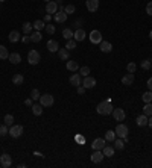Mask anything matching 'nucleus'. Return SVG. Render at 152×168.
<instances>
[{"label": "nucleus", "instance_id": "f257e3e1", "mask_svg": "<svg viewBox=\"0 0 152 168\" xmlns=\"http://www.w3.org/2000/svg\"><path fill=\"white\" fill-rule=\"evenodd\" d=\"M96 111H97V114H101V115H110V114H113V103L110 100L101 101L96 106Z\"/></svg>", "mask_w": 152, "mask_h": 168}, {"label": "nucleus", "instance_id": "f03ea898", "mask_svg": "<svg viewBox=\"0 0 152 168\" xmlns=\"http://www.w3.org/2000/svg\"><path fill=\"white\" fill-rule=\"evenodd\" d=\"M40 61H41V55H40V52H37V50L32 49V50L27 53V62H29L31 65H37Z\"/></svg>", "mask_w": 152, "mask_h": 168}, {"label": "nucleus", "instance_id": "7ed1b4c3", "mask_svg": "<svg viewBox=\"0 0 152 168\" xmlns=\"http://www.w3.org/2000/svg\"><path fill=\"white\" fill-rule=\"evenodd\" d=\"M116 135L119 136V138H123L125 139V142L128 141V127L125 126V124H117V127H116Z\"/></svg>", "mask_w": 152, "mask_h": 168}, {"label": "nucleus", "instance_id": "20e7f679", "mask_svg": "<svg viewBox=\"0 0 152 168\" xmlns=\"http://www.w3.org/2000/svg\"><path fill=\"white\" fill-rule=\"evenodd\" d=\"M53 103H55V99H53V96H50V94H43V96L40 97V105H41L43 108L52 106Z\"/></svg>", "mask_w": 152, "mask_h": 168}, {"label": "nucleus", "instance_id": "39448f33", "mask_svg": "<svg viewBox=\"0 0 152 168\" xmlns=\"http://www.w3.org/2000/svg\"><path fill=\"white\" fill-rule=\"evenodd\" d=\"M22 133H23V126H20V124H12L8 135H11L12 138H20Z\"/></svg>", "mask_w": 152, "mask_h": 168}, {"label": "nucleus", "instance_id": "423d86ee", "mask_svg": "<svg viewBox=\"0 0 152 168\" xmlns=\"http://www.w3.org/2000/svg\"><path fill=\"white\" fill-rule=\"evenodd\" d=\"M82 86L85 88V90H91L96 86V79L91 77V76H85L84 80H82Z\"/></svg>", "mask_w": 152, "mask_h": 168}, {"label": "nucleus", "instance_id": "0eeeda50", "mask_svg": "<svg viewBox=\"0 0 152 168\" xmlns=\"http://www.w3.org/2000/svg\"><path fill=\"white\" fill-rule=\"evenodd\" d=\"M0 165L3 168H9L12 165V157L8 155V153H3L0 156Z\"/></svg>", "mask_w": 152, "mask_h": 168}, {"label": "nucleus", "instance_id": "6e6552de", "mask_svg": "<svg viewBox=\"0 0 152 168\" xmlns=\"http://www.w3.org/2000/svg\"><path fill=\"white\" fill-rule=\"evenodd\" d=\"M90 41L93 44H101L102 43V34H101V30H91L90 32Z\"/></svg>", "mask_w": 152, "mask_h": 168}, {"label": "nucleus", "instance_id": "1a4fd4ad", "mask_svg": "<svg viewBox=\"0 0 152 168\" xmlns=\"http://www.w3.org/2000/svg\"><path fill=\"white\" fill-rule=\"evenodd\" d=\"M46 12H47V14H50V15H55V14L58 12V3H56V2H53V0L47 2Z\"/></svg>", "mask_w": 152, "mask_h": 168}, {"label": "nucleus", "instance_id": "9d476101", "mask_svg": "<svg viewBox=\"0 0 152 168\" xmlns=\"http://www.w3.org/2000/svg\"><path fill=\"white\" fill-rule=\"evenodd\" d=\"M106 144V139L105 138H96L93 142H91V148L93 150H102Z\"/></svg>", "mask_w": 152, "mask_h": 168}, {"label": "nucleus", "instance_id": "9b49d317", "mask_svg": "<svg viewBox=\"0 0 152 168\" xmlns=\"http://www.w3.org/2000/svg\"><path fill=\"white\" fill-rule=\"evenodd\" d=\"M104 157H105V155L102 153V150H94L93 155L90 156V159H91V162H94V164H99V162L104 161Z\"/></svg>", "mask_w": 152, "mask_h": 168}, {"label": "nucleus", "instance_id": "f8f14e48", "mask_svg": "<svg viewBox=\"0 0 152 168\" xmlns=\"http://www.w3.org/2000/svg\"><path fill=\"white\" fill-rule=\"evenodd\" d=\"M113 117H114L116 121H123V120L126 118V114H125L123 109L117 108V109H113Z\"/></svg>", "mask_w": 152, "mask_h": 168}, {"label": "nucleus", "instance_id": "ddd939ff", "mask_svg": "<svg viewBox=\"0 0 152 168\" xmlns=\"http://www.w3.org/2000/svg\"><path fill=\"white\" fill-rule=\"evenodd\" d=\"M85 6L90 12H96L99 9V0H85Z\"/></svg>", "mask_w": 152, "mask_h": 168}, {"label": "nucleus", "instance_id": "4468645a", "mask_svg": "<svg viewBox=\"0 0 152 168\" xmlns=\"http://www.w3.org/2000/svg\"><path fill=\"white\" fill-rule=\"evenodd\" d=\"M82 76L79 74V73H75V74H71L70 79H69V82H70V85H73V86H79V85H82Z\"/></svg>", "mask_w": 152, "mask_h": 168}, {"label": "nucleus", "instance_id": "2eb2a0df", "mask_svg": "<svg viewBox=\"0 0 152 168\" xmlns=\"http://www.w3.org/2000/svg\"><path fill=\"white\" fill-rule=\"evenodd\" d=\"M85 36H87V34H85V30H84V29H78L76 32H73V40H75L76 43H81V41H84V40H85Z\"/></svg>", "mask_w": 152, "mask_h": 168}, {"label": "nucleus", "instance_id": "dca6fc26", "mask_svg": "<svg viewBox=\"0 0 152 168\" xmlns=\"http://www.w3.org/2000/svg\"><path fill=\"white\" fill-rule=\"evenodd\" d=\"M148 121H149V117L145 115V114H141V115H139V117L135 118V123H137V126H140V127L148 126Z\"/></svg>", "mask_w": 152, "mask_h": 168}, {"label": "nucleus", "instance_id": "f3484780", "mask_svg": "<svg viewBox=\"0 0 152 168\" xmlns=\"http://www.w3.org/2000/svg\"><path fill=\"white\" fill-rule=\"evenodd\" d=\"M47 50H49V52H52V53L58 52V50H59L58 41H55V40H49V41H47Z\"/></svg>", "mask_w": 152, "mask_h": 168}, {"label": "nucleus", "instance_id": "a211bd4d", "mask_svg": "<svg viewBox=\"0 0 152 168\" xmlns=\"http://www.w3.org/2000/svg\"><path fill=\"white\" fill-rule=\"evenodd\" d=\"M67 17H69V15H67L64 11H59L53 15V18H55V21L56 23H66L67 21Z\"/></svg>", "mask_w": 152, "mask_h": 168}, {"label": "nucleus", "instance_id": "6ab92c4d", "mask_svg": "<svg viewBox=\"0 0 152 168\" xmlns=\"http://www.w3.org/2000/svg\"><path fill=\"white\" fill-rule=\"evenodd\" d=\"M58 56H59V59H61V61H67V59L70 58V50H67L66 47H64V49H59V50H58Z\"/></svg>", "mask_w": 152, "mask_h": 168}, {"label": "nucleus", "instance_id": "aec40b11", "mask_svg": "<svg viewBox=\"0 0 152 168\" xmlns=\"http://www.w3.org/2000/svg\"><path fill=\"white\" fill-rule=\"evenodd\" d=\"M132 82H134V73H128V74H125V76L122 77V83L126 85V86L132 85Z\"/></svg>", "mask_w": 152, "mask_h": 168}, {"label": "nucleus", "instance_id": "412c9836", "mask_svg": "<svg viewBox=\"0 0 152 168\" xmlns=\"http://www.w3.org/2000/svg\"><path fill=\"white\" fill-rule=\"evenodd\" d=\"M66 67H67L69 71H75L76 73L79 70V64H78V61H67V65Z\"/></svg>", "mask_w": 152, "mask_h": 168}, {"label": "nucleus", "instance_id": "4be33fe9", "mask_svg": "<svg viewBox=\"0 0 152 168\" xmlns=\"http://www.w3.org/2000/svg\"><path fill=\"white\" fill-rule=\"evenodd\" d=\"M8 40H9L11 43H17V41H20V32H18V30H11V32H9V36H8Z\"/></svg>", "mask_w": 152, "mask_h": 168}, {"label": "nucleus", "instance_id": "5701e85b", "mask_svg": "<svg viewBox=\"0 0 152 168\" xmlns=\"http://www.w3.org/2000/svg\"><path fill=\"white\" fill-rule=\"evenodd\" d=\"M111 50H113L111 43H108V41H102V43H101V52H104V53H110Z\"/></svg>", "mask_w": 152, "mask_h": 168}, {"label": "nucleus", "instance_id": "b1692460", "mask_svg": "<svg viewBox=\"0 0 152 168\" xmlns=\"http://www.w3.org/2000/svg\"><path fill=\"white\" fill-rule=\"evenodd\" d=\"M114 152H116V148L111 146H105L104 148H102V153L105 155V157H111L113 155H114Z\"/></svg>", "mask_w": 152, "mask_h": 168}, {"label": "nucleus", "instance_id": "393cba45", "mask_svg": "<svg viewBox=\"0 0 152 168\" xmlns=\"http://www.w3.org/2000/svg\"><path fill=\"white\" fill-rule=\"evenodd\" d=\"M9 62L11 64H20L22 62V56L18 55V53H9Z\"/></svg>", "mask_w": 152, "mask_h": 168}, {"label": "nucleus", "instance_id": "a878e982", "mask_svg": "<svg viewBox=\"0 0 152 168\" xmlns=\"http://www.w3.org/2000/svg\"><path fill=\"white\" fill-rule=\"evenodd\" d=\"M114 148L116 150H123L125 148V139L123 138H119V139H114Z\"/></svg>", "mask_w": 152, "mask_h": 168}, {"label": "nucleus", "instance_id": "bb28decb", "mask_svg": "<svg viewBox=\"0 0 152 168\" xmlns=\"http://www.w3.org/2000/svg\"><path fill=\"white\" fill-rule=\"evenodd\" d=\"M29 36H31V41H32V43H40V41L43 40V36H41V32H40V30H35L34 34L29 35Z\"/></svg>", "mask_w": 152, "mask_h": 168}, {"label": "nucleus", "instance_id": "cd10ccee", "mask_svg": "<svg viewBox=\"0 0 152 168\" xmlns=\"http://www.w3.org/2000/svg\"><path fill=\"white\" fill-rule=\"evenodd\" d=\"M32 26H34V29H35V30H40V32H41V29H44V27H46V24H44L43 20H37V21H34V23H32Z\"/></svg>", "mask_w": 152, "mask_h": 168}, {"label": "nucleus", "instance_id": "c85d7f7f", "mask_svg": "<svg viewBox=\"0 0 152 168\" xmlns=\"http://www.w3.org/2000/svg\"><path fill=\"white\" fill-rule=\"evenodd\" d=\"M9 58V52L5 45H0V59H8Z\"/></svg>", "mask_w": 152, "mask_h": 168}, {"label": "nucleus", "instance_id": "c756f323", "mask_svg": "<svg viewBox=\"0 0 152 168\" xmlns=\"http://www.w3.org/2000/svg\"><path fill=\"white\" fill-rule=\"evenodd\" d=\"M23 80H24L23 74H15V76L12 77V83H14V85H22Z\"/></svg>", "mask_w": 152, "mask_h": 168}, {"label": "nucleus", "instance_id": "7c9ffc66", "mask_svg": "<svg viewBox=\"0 0 152 168\" xmlns=\"http://www.w3.org/2000/svg\"><path fill=\"white\" fill-rule=\"evenodd\" d=\"M62 38L67 40V41L71 40V38H73V30H71V29H64V30H62Z\"/></svg>", "mask_w": 152, "mask_h": 168}, {"label": "nucleus", "instance_id": "2f4dec72", "mask_svg": "<svg viewBox=\"0 0 152 168\" xmlns=\"http://www.w3.org/2000/svg\"><path fill=\"white\" fill-rule=\"evenodd\" d=\"M141 99L145 103H152V91H146L143 96H141Z\"/></svg>", "mask_w": 152, "mask_h": 168}, {"label": "nucleus", "instance_id": "473e14b6", "mask_svg": "<svg viewBox=\"0 0 152 168\" xmlns=\"http://www.w3.org/2000/svg\"><path fill=\"white\" fill-rule=\"evenodd\" d=\"M32 29H34V26H32V23H23V32L26 35H29L31 32H32Z\"/></svg>", "mask_w": 152, "mask_h": 168}, {"label": "nucleus", "instance_id": "72a5a7b5", "mask_svg": "<svg viewBox=\"0 0 152 168\" xmlns=\"http://www.w3.org/2000/svg\"><path fill=\"white\" fill-rule=\"evenodd\" d=\"M116 132H114V130H108V132H106L105 133V139L106 141H111V142H113V141H114V139H116Z\"/></svg>", "mask_w": 152, "mask_h": 168}, {"label": "nucleus", "instance_id": "f704fd0d", "mask_svg": "<svg viewBox=\"0 0 152 168\" xmlns=\"http://www.w3.org/2000/svg\"><path fill=\"white\" fill-rule=\"evenodd\" d=\"M3 123L6 124L8 127H11L12 124H14V117H12L11 114H8V115H5V120H3Z\"/></svg>", "mask_w": 152, "mask_h": 168}, {"label": "nucleus", "instance_id": "c9c22d12", "mask_svg": "<svg viewBox=\"0 0 152 168\" xmlns=\"http://www.w3.org/2000/svg\"><path fill=\"white\" fill-rule=\"evenodd\" d=\"M32 112H34V115H41L43 114V106L41 105H32Z\"/></svg>", "mask_w": 152, "mask_h": 168}, {"label": "nucleus", "instance_id": "e433bc0d", "mask_svg": "<svg viewBox=\"0 0 152 168\" xmlns=\"http://www.w3.org/2000/svg\"><path fill=\"white\" fill-rule=\"evenodd\" d=\"M143 114L148 115V117H151L152 115V103H146V105H145V108H143Z\"/></svg>", "mask_w": 152, "mask_h": 168}, {"label": "nucleus", "instance_id": "4c0bfd02", "mask_svg": "<svg viewBox=\"0 0 152 168\" xmlns=\"http://www.w3.org/2000/svg\"><path fill=\"white\" fill-rule=\"evenodd\" d=\"M44 29H46V32L49 35H53L55 32H56V27H55L53 24H46V27H44Z\"/></svg>", "mask_w": 152, "mask_h": 168}, {"label": "nucleus", "instance_id": "58836bf2", "mask_svg": "<svg viewBox=\"0 0 152 168\" xmlns=\"http://www.w3.org/2000/svg\"><path fill=\"white\" fill-rule=\"evenodd\" d=\"M8 133H9L8 126H6V124H2V126H0V136H6Z\"/></svg>", "mask_w": 152, "mask_h": 168}, {"label": "nucleus", "instance_id": "ea45409f", "mask_svg": "<svg viewBox=\"0 0 152 168\" xmlns=\"http://www.w3.org/2000/svg\"><path fill=\"white\" fill-rule=\"evenodd\" d=\"M79 74H81L82 77L90 76V68H88V67H81V68H79Z\"/></svg>", "mask_w": 152, "mask_h": 168}, {"label": "nucleus", "instance_id": "a19ab883", "mask_svg": "<svg viewBox=\"0 0 152 168\" xmlns=\"http://www.w3.org/2000/svg\"><path fill=\"white\" fill-rule=\"evenodd\" d=\"M76 11V8H75V5H67L66 8H64V12L67 14V15H70V14H73V12Z\"/></svg>", "mask_w": 152, "mask_h": 168}, {"label": "nucleus", "instance_id": "79ce46f5", "mask_svg": "<svg viewBox=\"0 0 152 168\" xmlns=\"http://www.w3.org/2000/svg\"><path fill=\"white\" fill-rule=\"evenodd\" d=\"M66 49H67V50H73V49H76V41H75V40H69L67 44H66Z\"/></svg>", "mask_w": 152, "mask_h": 168}, {"label": "nucleus", "instance_id": "37998d69", "mask_svg": "<svg viewBox=\"0 0 152 168\" xmlns=\"http://www.w3.org/2000/svg\"><path fill=\"white\" fill-rule=\"evenodd\" d=\"M40 97H41V96H40V91L32 90V92H31V99H32V100H40Z\"/></svg>", "mask_w": 152, "mask_h": 168}, {"label": "nucleus", "instance_id": "c03bdc74", "mask_svg": "<svg viewBox=\"0 0 152 168\" xmlns=\"http://www.w3.org/2000/svg\"><path fill=\"white\" fill-rule=\"evenodd\" d=\"M126 70H128V73H135V70H137V65H135L134 62H129L128 65H126Z\"/></svg>", "mask_w": 152, "mask_h": 168}, {"label": "nucleus", "instance_id": "a18cd8bd", "mask_svg": "<svg viewBox=\"0 0 152 168\" xmlns=\"http://www.w3.org/2000/svg\"><path fill=\"white\" fill-rule=\"evenodd\" d=\"M151 67H152L151 61H148V59H146V61H141V68H143V70H149Z\"/></svg>", "mask_w": 152, "mask_h": 168}, {"label": "nucleus", "instance_id": "49530a36", "mask_svg": "<svg viewBox=\"0 0 152 168\" xmlns=\"http://www.w3.org/2000/svg\"><path fill=\"white\" fill-rule=\"evenodd\" d=\"M146 12H148V15L152 17V2H149V3L146 5Z\"/></svg>", "mask_w": 152, "mask_h": 168}, {"label": "nucleus", "instance_id": "de8ad7c7", "mask_svg": "<svg viewBox=\"0 0 152 168\" xmlns=\"http://www.w3.org/2000/svg\"><path fill=\"white\" fill-rule=\"evenodd\" d=\"M76 88H78V94H79V96H82V94L85 92V88H84V86H81V85H79V86H76Z\"/></svg>", "mask_w": 152, "mask_h": 168}, {"label": "nucleus", "instance_id": "09e8293b", "mask_svg": "<svg viewBox=\"0 0 152 168\" xmlns=\"http://www.w3.org/2000/svg\"><path fill=\"white\" fill-rule=\"evenodd\" d=\"M32 99H26V100H24V105H26V106H32V105H34V103H32Z\"/></svg>", "mask_w": 152, "mask_h": 168}, {"label": "nucleus", "instance_id": "8fccbe9b", "mask_svg": "<svg viewBox=\"0 0 152 168\" xmlns=\"http://www.w3.org/2000/svg\"><path fill=\"white\" fill-rule=\"evenodd\" d=\"M22 41H23V43H29V41H31V36H29V35H26V36L22 38Z\"/></svg>", "mask_w": 152, "mask_h": 168}, {"label": "nucleus", "instance_id": "3c124183", "mask_svg": "<svg viewBox=\"0 0 152 168\" xmlns=\"http://www.w3.org/2000/svg\"><path fill=\"white\" fill-rule=\"evenodd\" d=\"M148 88H149V91H152V77L148 79Z\"/></svg>", "mask_w": 152, "mask_h": 168}, {"label": "nucleus", "instance_id": "603ef678", "mask_svg": "<svg viewBox=\"0 0 152 168\" xmlns=\"http://www.w3.org/2000/svg\"><path fill=\"white\" fill-rule=\"evenodd\" d=\"M50 18H52V15H50V14H47L46 17H44V21H49Z\"/></svg>", "mask_w": 152, "mask_h": 168}, {"label": "nucleus", "instance_id": "864d4df0", "mask_svg": "<svg viewBox=\"0 0 152 168\" xmlns=\"http://www.w3.org/2000/svg\"><path fill=\"white\" fill-rule=\"evenodd\" d=\"M148 126H149V127H151V129H152V115H151V117H149V121H148Z\"/></svg>", "mask_w": 152, "mask_h": 168}, {"label": "nucleus", "instance_id": "5fc2aeb1", "mask_svg": "<svg viewBox=\"0 0 152 168\" xmlns=\"http://www.w3.org/2000/svg\"><path fill=\"white\" fill-rule=\"evenodd\" d=\"M149 38H151V41H152V30L149 32Z\"/></svg>", "mask_w": 152, "mask_h": 168}, {"label": "nucleus", "instance_id": "6e6d98bb", "mask_svg": "<svg viewBox=\"0 0 152 168\" xmlns=\"http://www.w3.org/2000/svg\"><path fill=\"white\" fill-rule=\"evenodd\" d=\"M0 2H5V0H0Z\"/></svg>", "mask_w": 152, "mask_h": 168}, {"label": "nucleus", "instance_id": "4d7b16f0", "mask_svg": "<svg viewBox=\"0 0 152 168\" xmlns=\"http://www.w3.org/2000/svg\"><path fill=\"white\" fill-rule=\"evenodd\" d=\"M46 2H50V0H46Z\"/></svg>", "mask_w": 152, "mask_h": 168}, {"label": "nucleus", "instance_id": "13d9d810", "mask_svg": "<svg viewBox=\"0 0 152 168\" xmlns=\"http://www.w3.org/2000/svg\"><path fill=\"white\" fill-rule=\"evenodd\" d=\"M151 64H152V59H151Z\"/></svg>", "mask_w": 152, "mask_h": 168}, {"label": "nucleus", "instance_id": "bf43d9fd", "mask_svg": "<svg viewBox=\"0 0 152 168\" xmlns=\"http://www.w3.org/2000/svg\"><path fill=\"white\" fill-rule=\"evenodd\" d=\"M0 167H2V165H0Z\"/></svg>", "mask_w": 152, "mask_h": 168}]
</instances>
